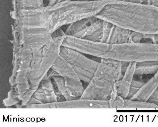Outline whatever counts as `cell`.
<instances>
[{"label": "cell", "instance_id": "9a60e30c", "mask_svg": "<svg viewBox=\"0 0 158 127\" xmlns=\"http://www.w3.org/2000/svg\"><path fill=\"white\" fill-rule=\"evenodd\" d=\"M64 81L69 95L73 99L81 98L85 90L82 81L69 78H64Z\"/></svg>", "mask_w": 158, "mask_h": 127}, {"label": "cell", "instance_id": "cb8c5ba5", "mask_svg": "<svg viewBox=\"0 0 158 127\" xmlns=\"http://www.w3.org/2000/svg\"><path fill=\"white\" fill-rule=\"evenodd\" d=\"M146 4L158 7V0H146Z\"/></svg>", "mask_w": 158, "mask_h": 127}, {"label": "cell", "instance_id": "8fae6325", "mask_svg": "<svg viewBox=\"0 0 158 127\" xmlns=\"http://www.w3.org/2000/svg\"><path fill=\"white\" fill-rule=\"evenodd\" d=\"M157 88H158V70L149 81L146 82L137 93L130 99L147 102Z\"/></svg>", "mask_w": 158, "mask_h": 127}, {"label": "cell", "instance_id": "7402d4cb", "mask_svg": "<svg viewBox=\"0 0 158 127\" xmlns=\"http://www.w3.org/2000/svg\"><path fill=\"white\" fill-rule=\"evenodd\" d=\"M65 32L61 29V28L57 29L56 31L53 32V33H52V36L53 38L56 37H60V36H65Z\"/></svg>", "mask_w": 158, "mask_h": 127}, {"label": "cell", "instance_id": "ba28073f", "mask_svg": "<svg viewBox=\"0 0 158 127\" xmlns=\"http://www.w3.org/2000/svg\"><path fill=\"white\" fill-rule=\"evenodd\" d=\"M57 102V96L52 79L44 78L40 83L36 90L25 108L32 104H49Z\"/></svg>", "mask_w": 158, "mask_h": 127}, {"label": "cell", "instance_id": "7c38bea8", "mask_svg": "<svg viewBox=\"0 0 158 127\" xmlns=\"http://www.w3.org/2000/svg\"><path fill=\"white\" fill-rule=\"evenodd\" d=\"M132 31L113 25L106 43L122 44L129 43Z\"/></svg>", "mask_w": 158, "mask_h": 127}, {"label": "cell", "instance_id": "5b68a950", "mask_svg": "<svg viewBox=\"0 0 158 127\" xmlns=\"http://www.w3.org/2000/svg\"><path fill=\"white\" fill-rule=\"evenodd\" d=\"M60 55L71 65L80 79L88 83L93 78L99 63L87 58L80 52L62 46Z\"/></svg>", "mask_w": 158, "mask_h": 127}, {"label": "cell", "instance_id": "2e32d148", "mask_svg": "<svg viewBox=\"0 0 158 127\" xmlns=\"http://www.w3.org/2000/svg\"><path fill=\"white\" fill-rule=\"evenodd\" d=\"M97 18L95 16H92L76 21L68 25L65 33L66 36L75 37L77 34L83 31L89 25L95 21Z\"/></svg>", "mask_w": 158, "mask_h": 127}, {"label": "cell", "instance_id": "d4e9b609", "mask_svg": "<svg viewBox=\"0 0 158 127\" xmlns=\"http://www.w3.org/2000/svg\"><path fill=\"white\" fill-rule=\"evenodd\" d=\"M73 1H78L91 2L98 1H104V0H73Z\"/></svg>", "mask_w": 158, "mask_h": 127}, {"label": "cell", "instance_id": "6da1fadb", "mask_svg": "<svg viewBox=\"0 0 158 127\" xmlns=\"http://www.w3.org/2000/svg\"><path fill=\"white\" fill-rule=\"evenodd\" d=\"M113 0L84 2L65 0L37 9L11 13L15 26L45 28L52 34L57 29L80 20L96 16Z\"/></svg>", "mask_w": 158, "mask_h": 127}, {"label": "cell", "instance_id": "7a4b0ae2", "mask_svg": "<svg viewBox=\"0 0 158 127\" xmlns=\"http://www.w3.org/2000/svg\"><path fill=\"white\" fill-rule=\"evenodd\" d=\"M101 59L93 78L81 98L109 100L115 83L122 77L123 61Z\"/></svg>", "mask_w": 158, "mask_h": 127}, {"label": "cell", "instance_id": "ac0fdd59", "mask_svg": "<svg viewBox=\"0 0 158 127\" xmlns=\"http://www.w3.org/2000/svg\"><path fill=\"white\" fill-rule=\"evenodd\" d=\"M123 109H158V106L148 102L125 99Z\"/></svg>", "mask_w": 158, "mask_h": 127}, {"label": "cell", "instance_id": "9c48e42d", "mask_svg": "<svg viewBox=\"0 0 158 127\" xmlns=\"http://www.w3.org/2000/svg\"><path fill=\"white\" fill-rule=\"evenodd\" d=\"M105 22L103 20L98 18L95 21L77 34L75 37L91 41L102 42L104 36Z\"/></svg>", "mask_w": 158, "mask_h": 127}, {"label": "cell", "instance_id": "44dd1931", "mask_svg": "<svg viewBox=\"0 0 158 127\" xmlns=\"http://www.w3.org/2000/svg\"><path fill=\"white\" fill-rule=\"evenodd\" d=\"M147 102L153 103L158 106V88L152 94Z\"/></svg>", "mask_w": 158, "mask_h": 127}, {"label": "cell", "instance_id": "4fadbf2b", "mask_svg": "<svg viewBox=\"0 0 158 127\" xmlns=\"http://www.w3.org/2000/svg\"><path fill=\"white\" fill-rule=\"evenodd\" d=\"M52 68L56 71L59 76L64 78L80 79L71 65L61 56H59Z\"/></svg>", "mask_w": 158, "mask_h": 127}, {"label": "cell", "instance_id": "30bf717a", "mask_svg": "<svg viewBox=\"0 0 158 127\" xmlns=\"http://www.w3.org/2000/svg\"><path fill=\"white\" fill-rule=\"evenodd\" d=\"M136 62H130L126 71L120 79L116 82L113 90L118 95L127 98L130 87L135 76Z\"/></svg>", "mask_w": 158, "mask_h": 127}, {"label": "cell", "instance_id": "603a6c76", "mask_svg": "<svg viewBox=\"0 0 158 127\" xmlns=\"http://www.w3.org/2000/svg\"><path fill=\"white\" fill-rule=\"evenodd\" d=\"M123 1L135 3V4H146V0H123Z\"/></svg>", "mask_w": 158, "mask_h": 127}, {"label": "cell", "instance_id": "e0dca14e", "mask_svg": "<svg viewBox=\"0 0 158 127\" xmlns=\"http://www.w3.org/2000/svg\"><path fill=\"white\" fill-rule=\"evenodd\" d=\"M45 6L44 0H16L15 8L12 12H16L21 10L37 9Z\"/></svg>", "mask_w": 158, "mask_h": 127}, {"label": "cell", "instance_id": "277c9868", "mask_svg": "<svg viewBox=\"0 0 158 127\" xmlns=\"http://www.w3.org/2000/svg\"><path fill=\"white\" fill-rule=\"evenodd\" d=\"M14 39L12 43L31 49L32 53L40 50L53 42L52 34L45 28L12 26Z\"/></svg>", "mask_w": 158, "mask_h": 127}, {"label": "cell", "instance_id": "5bb4252c", "mask_svg": "<svg viewBox=\"0 0 158 127\" xmlns=\"http://www.w3.org/2000/svg\"><path fill=\"white\" fill-rule=\"evenodd\" d=\"M158 70V61L136 62L135 77L143 78L144 75H154Z\"/></svg>", "mask_w": 158, "mask_h": 127}, {"label": "cell", "instance_id": "484cf974", "mask_svg": "<svg viewBox=\"0 0 158 127\" xmlns=\"http://www.w3.org/2000/svg\"><path fill=\"white\" fill-rule=\"evenodd\" d=\"M113 1H123V0H113Z\"/></svg>", "mask_w": 158, "mask_h": 127}, {"label": "cell", "instance_id": "3957f363", "mask_svg": "<svg viewBox=\"0 0 158 127\" xmlns=\"http://www.w3.org/2000/svg\"><path fill=\"white\" fill-rule=\"evenodd\" d=\"M12 44L14 68L9 82L10 86H16L19 91L21 100L19 108H25L39 85L32 86L30 82L33 53L29 48L15 43Z\"/></svg>", "mask_w": 158, "mask_h": 127}, {"label": "cell", "instance_id": "d6986e66", "mask_svg": "<svg viewBox=\"0 0 158 127\" xmlns=\"http://www.w3.org/2000/svg\"><path fill=\"white\" fill-rule=\"evenodd\" d=\"M21 102L19 91L16 86H11V88L7 94V97L3 100V104L6 107L17 105Z\"/></svg>", "mask_w": 158, "mask_h": 127}, {"label": "cell", "instance_id": "52a82bcc", "mask_svg": "<svg viewBox=\"0 0 158 127\" xmlns=\"http://www.w3.org/2000/svg\"><path fill=\"white\" fill-rule=\"evenodd\" d=\"M26 109H110L109 100L78 98L44 104H32Z\"/></svg>", "mask_w": 158, "mask_h": 127}, {"label": "cell", "instance_id": "8992f818", "mask_svg": "<svg viewBox=\"0 0 158 127\" xmlns=\"http://www.w3.org/2000/svg\"><path fill=\"white\" fill-rule=\"evenodd\" d=\"M66 36L55 37L52 43L44 47L38 65L30 75V82L32 86L39 84L59 57L61 47Z\"/></svg>", "mask_w": 158, "mask_h": 127}, {"label": "cell", "instance_id": "ffe728a7", "mask_svg": "<svg viewBox=\"0 0 158 127\" xmlns=\"http://www.w3.org/2000/svg\"><path fill=\"white\" fill-rule=\"evenodd\" d=\"M146 82L143 78H138L134 76L133 80L130 87V92L127 99H131L139 90Z\"/></svg>", "mask_w": 158, "mask_h": 127}]
</instances>
